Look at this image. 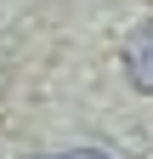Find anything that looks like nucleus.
<instances>
[{"label": "nucleus", "mask_w": 153, "mask_h": 159, "mask_svg": "<svg viewBox=\"0 0 153 159\" xmlns=\"http://www.w3.org/2000/svg\"><path fill=\"white\" fill-rule=\"evenodd\" d=\"M125 68L142 91H153V29H136L130 34V51H125Z\"/></svg>", "instance_id": "1"}, {"label": "nucleus", "mask_w": 153, "mask_h": 159, "mask_svg": "<svg viewBox=\"0 0 153 159\" xmlns=\"http://www.w3.org/2000/svg\"><path fill=\"white\" fill-rule=\"evenodd\" d=\"M57 159H108V153H97V148H68V153H57Z\"/></svg>", "instance_id": "2"}]
</instances>
